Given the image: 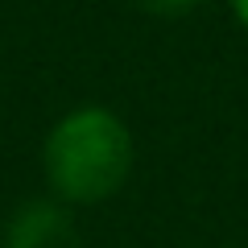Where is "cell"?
Masks as SVG:
<instances>
[{
	"instance_id": "obj_1",
	"label": "cell",
	"mask_w": 248,
	"mask_h": 248,
	"mask_svg": "<svg viewBox=\"0 0 248 248\" xmlns=\"http://www.w3.org/2000/svg\"><path fill=\"white\" fill-rule=\"evenodd\" d=\"M137 161V145L128 124L112 108H71L50 128L42 145V170L50 178V190L66 207L104 203L128 182Z\"/></svg>"
},
{
	"instance_id": "obj_2",
	"label": "cell",
	"mask_w": 248,
	"mask_h": 248,
	"mask_svg": "<svg viewBox=\"0 0 248 248\" xmlns=\"http://www.w3.org/2000/svg\"><path fill=\"white\" fill-rule=\"evenodd\" d=\"M4 248H79L75 215L58 199H33L13 211L4 228Z\"/></svg>"
},
{
	"instance_id": "obj_3",
	"label": "cell",
	"mask_w": 248,
	"mask_h": 248,
	"mask_svg": "<svg viewBox=\"0 0 248 248\" xmlns=\"http://www.w3.org/2000/svg\"><path fill=\"white\" fill-rule=\"evenodd\" d=\"M137 4L149 9V13H157V17H182V13L199 9L203 0H137Z\"/></svg>"
},
{
	"instance_id": "obj_4",
	"label": "cell",
	"mask_w": 248,
	"mask_h": 248,
	"mask_svg": "<svg viewBox=\"0 0 248 248\" xmlns=\"http://www.w3.org/2000/svg\"><path fill=\"white\" fill-rule=\"evenodd\" d=\"M228 4H232V13H236V21L248 29V0H228Z\"/></svg>"
}]
</instances>
